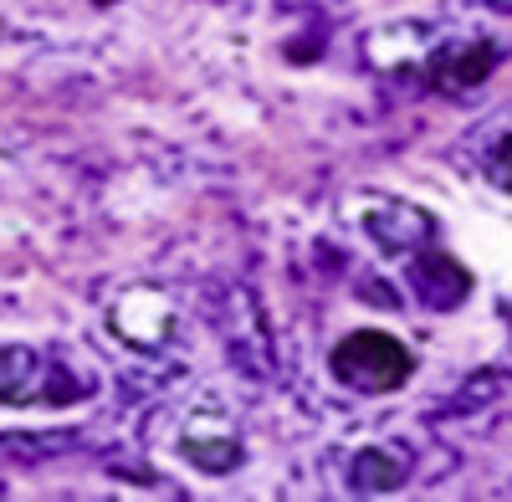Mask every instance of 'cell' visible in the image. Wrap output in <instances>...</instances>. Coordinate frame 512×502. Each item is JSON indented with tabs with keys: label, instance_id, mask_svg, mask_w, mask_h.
Listing matches in <instances>:
<instances>
[{
	"label": "cell",
	"instance_id": "obj_3",
	"mask_svg": "<svg viewBox=\"0 0 512 502\" xmlns=\"http://www.w3.org/2000/svg\"><path fill=\"white\" fill-rule=\"evenodd\" d=\"M400 462H390L384 451H369V456H359V467H354V482L364 487V492H390V487H400Z\"/></svg>",
	"mask_w": 512,
	"mask_h": 502
},
{
	"label": "cell",
	"instance_id": "obj_1",
	"mask_svg": "<svg viewBox=\"0 0 512 502\" xmlns=\"http://www.w3.org/2000/svg\"><path fill=\"white\" fill-rule=\"evenodd\" d=\"M333 374L354 390H400L410 380V349L384 328H359L333 349Z\"/></svg>",
	"mask_w": 512,
	"mask_h": 502
},
{
	"label": "cell",
	"instance_id": "obj_2",
	"mask_svg": "<svg viewBox=\"0 0 512 502\" xmlns=\"http://www.w3.org/2000/svg\"><path fill=\"white\" fill-rule=\"evenodd\" d=\"M492 62H497L492 41H472V47H461V52H441L431 62V77L441 82V88H477V82L492 72Z\"/></svg>",
	"mask_w": 512,
	"mask_h": 502
},
{
	"label": "cell",
	"instance_id": "obj_5",
	"mask_svg": "<svg viewBox=\"0 0 512 502\" xmlns=\"http://www.w3.org/2000/svg\"><path fill=\"white\" fill-rule=\"evenodd\" d=\"M103 6H108V0H103Z\"/></svg>",
	"mask_w": 512,
	"mask_h": 502
},
{
	"label": "cell",
	"instance_id": "obj_4",
	"mask_svg": "<svg viewBox=\"0 0 512 502\" xmlns=\"http://www.w3.org/2000/svg\"><path fill=\"white\" fill-rule=\"evenodd\" d=\"M497 180H502V185L512 190V134H507V139L497 144Z\"/></svg>",
	"mask_w": 512,
	"mask_h": 502
}]
</instances>
